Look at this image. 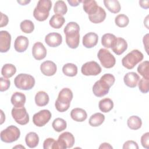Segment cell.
<instances>
[{
  "label": "cell",
  "mask_w": 149,
  "mask_h": 149,
  "mask_svg": "<svg viewBox=\"0 0 149 149\" xmlns=\"http://www.w3.org/2000/svg\"><path fill=\"white\" fill-rule=\"evenodd\" d=\"M80 27L74 22H69L64 28V33L66 36V43L69 47L72 49L77 48L80 41Z\"/></svg>",
  "instance_id": "7a4b0ae2"
},
{
  "label": "cell",
  "mask_w": 149,
  "mask_h": 149,
  "mask_svg": "<svg viewBox=\"0 0 149 149\" xmlns=\"http://www.w3.org/2000/svg\"><path fill=\"white\" fill-rule=\"evenodd\" d=\"M112 51L118 55L122 54L127 48V44L126 41L122 38H116L113 45L111 47Z\"/></svg>",
  "instance_id": "ac0fdd59"
},
{
  "label": "cell",
  "mask_w": 149,
  "mask_h": 149,
  "mask_svg": "<svg viewBox=\"0 0 149 149\" xmlns=\"http://www.w3.org/2000/svg\"><path fill=\"white\" fill-rule=\"evenodd\" d=\"M116 37L115 35L111 33H107L102 36L101 38L102 45L107 48H110L113 45Z\"/></svg>",
  "instance_id": "d6a6232c"
},
{
  "label": "cell",
  "mask_w": 149,
  "mask_h": 149,
  "mask_svg": "<svg viewBox=\"0 0 149 149\" xmlns=\"http://www.w3.org/2000/svg\"><path fill=\"white\" fill-rule=\"evenodd\" d=\"M97 57L100 61L101 64L105 68H111L115 65V58L109 51L107 49H100L97 54Z\"/></svg>",
  "instance_id": "9c48e42d"
},
{
  "label": "cell",
  "mask_w": 149,
  "mask_h": 149,
  "mask_svg": "<svg viewBox=\"0 0 149 149\" xmlns=\"http://www.w3.org/2000/svg\"><path fill=\"white\" fill-rule=\"evenodd\" d=\"M128 127L132 130H137L141 127L142 121L141 118L137 116H132L129 117L127 120Z\"/></svg>",
  "instance_id": "1f68e13d"
},
{
  "label": "cell",
  "mask_w": 149,
  "mask_h": 149,
  "mask_svg": "<svg viewBox=\"0 0 149 149\" xmlns=\"http://www.w3.org/2000/svg\"><path fill=\"white\" fill-rule=\"evenodd\" d=\"M115 22L116 25L118 27H125L128 25L129 19L126 15L124 14H119L116 16Z\"/></svg>",
  "instance_id": "f35d334b"
},
{
  "label": "cell",
  "mask_w": 149,
  "mask_h": 149,
  "mask_svg": "<svg viewBox=\"0 0 149 149\" xmlns=\"http://www.w3.org/2000/svg\"><path fill=\"white\" fill-rule=\"evenodd\" d=\"M26 95L20 92L14 93L10 99L12 104L16 108H20L24 107L26 102Z\"/></svg>",
  "instance_id": "44dd1931"
},
{
  "label": "cell",
  "mask_w": 149,
  "mask_h": 149,
  "mask_svg": "<svg viewBox=\"0 0 149 149\" xmlns=\"http://www.w3.org/2000/svg\"><path fill=\"white\" fill-rule=\"evenodd\" d=\"M148 34H147L143 38V44L146 47V51L147 52H148V50L147 49V48L148 47Z\"/></svg>",
  "instance_id": "c3c4849f"
},
{
  "label": "cell",
  "mask_w": 149,
  "mask_h": 149,
  "mask_svg": "<svg viewBox=\"0 0 149 149\" xmlns=\"http://www.w3.org/2000/svg\"><path fill=\"white\" fill-rule=\"evenodd\" d=\"M20 135V132L18 127L14 125H10L5 129L2 130L0 133L1 140L5 143H10L16 141Z\"/></svg>",
  "instance_id": "52a82bcc"
},
{
  "label": "cell",
  "mask_w": 149,
  "mask_h": 149,
  "mask_svg": "<svg viewBox=\"0 0 149 149\" xmlns=\"http://www.w3.org/2000/svg\"><path fill=\"white\" fill-rule=\"evenodd\" d=\"M98 35L94 32H90L85 34L83 37V45L87 48H91L95 46L98 42Z\"/></svg>",
  "instance_id": "e0dca14e"
},
{
  "label": "cell",
  "mask_w": 149,
  "mask_h": 149,
  "mask_svg": "<svg viewBox=\"0 0 149 149\" xmlns=\"http://www.w3.org/2000/svg\"><path fill=\"white\" fill-rule=\"evenodd\" d=\"M68 2L72 6H77L79 4L82 2V1H77V0H68Z\"/></svg>",
  "instance_id": "7dc6e473"
},
{
  "label": "cell",
  "mask_w": 149,
  "mask_h": 149,
  "mask_svg": "<svg viewBox=\"0 0 149 149\" xmlns=\"http://www.w3.org/2000/svg\"><path fill=\"white\" fill-rule=\"evenodd\" d=\"M51 113L48 109H42L36 113L33 116L34 124L38 127L44 126L47 124L51 118Z\"/></svg>",
  "instance_id": "8fae6325"
},
{
  "label": "cell",
  "mask_w": 149,
  "mask_h": 149,
  "mask_svg": "<svg viewBox=\"0 0 149 149\" xmlns=\"http://www.w3.org/2000/svg\"><path fill=\"white\" fill-rule=\"evenodd\" d=\"M54 11L55 14L64 15L68 11V8L63 1H57L54 5Z\"/></svg>",
  "instance_id": "8d00e7d4"
},
{
  "label": "cell",
  "mask_w": 149,
  "mask_h": 149,
  "mask_svg": "<svg viewBox=\"0 0 149 149\" xmlns=\"http://www.w3.org/2000/svg\"><path fill=\"white\" fill-rule=\"evenodd\" d=\"M99 148H112V147L109 143H104L101 144Z\"/></svg>",
  "instance_id": "681fc988"
},
{
  "label": "cell",
  "mask_w": 149,
  "mask_h": 149,
  "mask_svg": "<svg viewBox=\"0 0 149 149\" xmlns=\"http://www.w3.org/2000/svg\"><path fill=\"white\" fill-rule=\"evenodd\" d=\"M70 116L74 121L83 122L87 119V114L84 109L80 108H76L71 111Z\"/></svg>",
  "instance_id": "7402d4cb"
},
{
  "label": "cell",
  "mask_w": 149,
  "mask_h": 149,
  "mask_svg": "<svg viewBox=\"0 0 149 149\" xmlns=\"http://www.w3.org/2000/svg\"><path fill=\"white\" fill-rule=\"evenodd\" d=\"M11 113L15 122L19 125H26L29 121V114L24 107L20 108L14 107L12 109Z\"/></svg>",
  "instance_id": "30bf717a"
},
{
  "label": "cell",
  "mask_w": 149,
  "mask_h": 149,
  "mask_svg": "<svg viewBox=\"0 0 149 149\" xmlns=\"http://www.w3.org/2000/svg\"><path fill=\"white\" fill-rule=\"evenodd\" d=\"M144 58L143 54L138 49H133L122 59V65L127 69H132L140 62Z\"/></svg>",
  "instance_id": "5b68a950"
},
{
  "label": "cell",
  "mask_w": 149,
  "mask_h": 149,
  "mask_svg": "<svg viewBox=\"0 0 149 149\" xmlns=\"http://www.w3.org/2000/svg\"><path fill=\"white\" fill-rule=\"evenodd\" d=\"M52 126L56 132H61L66 129L67 127V123L63 119L57 118L54 120L52 123Z\"/></svg>",
  "instance_id": "d590c367"
},
{
  "label": "cell",
  "mask_w": 149,
  "mask_h": 149,
  "mask_svg": "<svg viewBox=\"0 0 149 149\" xmlns=\"http://www.w3.org/2000/svg\"><path fill=\"white\" fill-rule=\"evenodd\" d=\"M52 7V2L50 0H40L33 11L34 18L40 22L45 21L49 15Z\"/></svg>",
  "instance_id": "277c9868"
},
{
  "label": "cell",
  "mask_w": 149,
  "mask_h": 149,
  "mask_svg": "<svg viewBox=\"0 0 149 149\" xmlns=\"http://www.w3.org/2000/svg\"><path fill=\"white\" fill-rule=\"evenodd\" d=\"M32 54L36 60H41L47 55V49L40 42H36L32 48Z\"/></svg>",
  "instance_id": "9a60e30c"
},
{
  "label": "cell",
  "mask_w": 149,
  "mask_h": 149,
  "mask_svg": "<svg viewBox=\"0 0 149 149\" xmlns=\"http://www.w3.org/2000/svg\"><path fill=\"white\" fill-rule=\"evenodd\" d=\"M29 46L28 38L23 36H19L17 37L15 41L14 48L18 52H23L25 51Z\"/></svg>",
  "instance_id": "ffe728a7"
},
{
  "label": "cell",
  "mask_w": 149,
  "mask_h": 149,
  "mask_svg": "<svg viewBox=\"0 0 149 149\" xmlns=\"http://www.w3.org/2000/svg\"><path fill=\"white\" fill-rule=\"evenodd\" d=\"M15 86L20 90H31L35 84V79L33 76L29 74H19L14 79Z\"/></svg>",
  "instance_id": "8992f818"
},
{
  "label": "cell",
  "mask_w": 149,
  "mask_h": 149,
  "mask_svg": "<svg viewBox=\"0 0 149 149\" xmlns=\"http://www.w3.org/2000/svg\"><path fill=\"white\" fill-rule=\"evenodd\" d=\"M101 68L95 61H90L83 64L81 68V72L85 76H97L101 72Z\"/></svg>",
  "instance_id": "7c38bea8"
},
{
  "label": "cell",
  "mask_w": 149,
  "mask_h": 149,
  "mask_svg": "<svg viewBox=\"0 0 149 149\" xmlns=\"http://www.w3.org/2000/svg\"><path fill=\"white\" fill-rule=\"evenodd\" d=\"M8 21H9L8 17L6 15L1 12V24H0V27H4V26H6L8 23Z\"/></svg>",
  "instance_id": "f6af8a7d"
},
{
  "label": "cell",
  "mask_w": 149,
  "mask_h": 149,
  "mask_svg": "<svg viewBox=\"0 0 149 149\" xmlns=\"http://www.w3.org/2000/svg\"><path fill=\"white\" fill-rule=\"evenodd\" d=\"M115 78L114 76L110 73L104 74L99 80L97 81L93 87V92L98 97H101L107 94L110 87L114 84Z\"/></svg>",
  "instance_id": "6da1fadb"
},
{
  "label": "cell",
  "mask_w": 149,
  "mask_h": 149,
  "mask_svg": "<svg viewBox=\"0 0 149 149\" xmlns=\"http://www.w3.org/2000/svg\"><path fill=\"white\" fill-rule=\"evenodd\" d=\"M40 70L44 75L51 76L56 73L57 67L54 62L51 61H46L41 64Z\"/></svg>",
  "instance_id": "2e32d148"
},
{
  "label": "cell",
  "mask_w": 149,
  "mask_h": 149,
  "mask_svg": "<svg viewBox=\"0 0 149 149\" xmlns=\"http://www.w3.org/2000/svg\"><path fill=\"white\" fill-rule=\"evenodd\" d=\"M16 72V67L10 63L5 64L1 69V74L5 78H10L12 77Z\"/></svg>",
  "instance_id": "f546056e"
},
{
  "label": "cell",
  "mask_w": 149,
  "mask_h": 149,
  "mask_svg": "<svg viewBox=\"0 0 149 149\" xmlns=\"http://www.w3.org/2000/svg\"><path fill=\"white\" fill-rule=\"evenodd\" d=\"M104 3L107 9L113 13H117L120 10V5L117 0H104Z\"/></svg>",
  "instance_id": "4316f807"
},
{
  "label": "cell",
  "mask_w": 149,
  "mask_h": 149,
  "mask_svg": "<svg viewBox=\"0 0 149 149\" xmlns=\"http://www.w3.org/2000/svg\"><path fill=\"white\" fill-rule=\"evenodd\" d=\"M73 98V93L69 88H63L59 93L57 100L55 101V106L56 110L63 112L67 111Z\"/></svg>",
  "instance_id": "3957f363"
},
{
  "label": "cell",
  "mask_w": 149,
  "mask_h": 149,
  "mask_svg": "<svg viewBox=\"0 0 149 149\" xmlns=\"http://www.w3.org/2000/svg\"><path fill=\"white\" fill-rule=\"evenodd\" d=\"M139 80L140 76L139 74H137V73L134 72L127 73L123 77L125 84L130 88L136 87Z\"/></svg>",
  "instance_id": "d6986e66"
},
{
  "label": "cell",
  "mask_w": 149,
  "mask_h": 149,
  "mask_svg": "<svg viewBox=\"0 0 149 149\" xmlns=\"http://www.w3.org/2000/svg\"><path fill=\"white\" fill-rule=\"evenodd\" d=\"M65 19L64 17L59 14H55L50 19L49 25L54 29H60L64 24Z\"/></svg>",
  "instance_id": "83f0119b"
},
{
  "label": "cell",
  "mask_w": 149,
  "mask_h": 149,
  "mask_svg": "<svg viewBox=\"0 0 149 149\" xmlns=\"http://www.w3.org/2000/svg\"><path fill=\"white\" fill-rule=\"evenodd\" d=\"M98 107L101 111L107 113L109 112L113 108V102L110 98H105L100 101Z\"/></svg>",
  "instance_id": "4dcf8cb0"
},
{
  "label": "cell",
  "mask_w": 149,
  "mask_h": 149,
  "mask_svg": "<svg viewBox=\"0 0 149 149\" xmlns=\"http://www.w3.org/2000/svg\"><path fill=\"white\" fill-rule=\"evenodd\" d=\"M17 2L22 5H25L27 3H29V2H30V1H17Z\"/></svg>",
  "instance_id": "f907efd6"
},
{
  "label": "cell",
  "mask_w": 149,
  "mask_h": 149,
  "mask_svg": "<svg viewBox=\"0 0 149 149\" xmlns=\"http://www.w3.org/2000/svg\"><path fill=\"white\" fill-rule=\"evenodd\" d=\"M140 6L144 9H148L149 7V1H140Z\"/></svg>",
  "instance_id": "bcb514c9"
},
{
  "label": "cell",
  "mask_w": 149,
  "mask_h": 149,
  "mask_svg": "<svg viewBox=\"0 0 149 149\" xmlns=\"http://www.w3.org/2000/svg\"><path fill=\"white\" fill-rule=\"evenodd\" d=\"M139 90L143 93H147L149 91V80L146 79L144 78H141L140 79L139 82Z\"/></svg>",
  "instance_id": "ab89813d"
},
{
  "label": "cell",
  "mask_w": 149,
  "mask_h": 149,
  "mask_svg": "<svg viewBox=\"0 0 149 149\" xmlns=\"http://www.w3.org/2000/svg\"><path fill=\"white\" fill-rule=\"evenodd\" d=\"M49 98L48 94L44 91L37 93L35 96V102L38 107H44L48 104Z\"/></svg>",
  "instance_id": "d4e9b609"
},
{
  "label": "cell",
  "mask_w": 149,
  "mask_h": 149,
  "mask_svg": "<svg viewBox=\"0 0 149 149\" xmlns=\"http://www.w3.org/2000/svg\"><path fill=\"white\" fill-rule=\"evenodd\" d=\"M25 141L29 147L34 148L38 144L39 137L35 132H29L26 136Z\"/></svg>",
  "instance_id": "484cf974"
},
{
  "label": "cell",
  "mask_w": 149,
  "mask_h": 149,
  "mask_svg": "<svg viewBox=\"0 0 149 149\" xmlns=\"http://www.w3.org/2000/svg\"><path fill=\"white\" fill-rule=\"evenodd\" d=\"M62 72L63 74L67 76L73 77L77 73V67L73 63H68L63 65L62 68Z\"/></svg>",
  "instance_id": "836d02e7"
},
{
  "label": "cell",
  "mask_w": 149,
  "mask_h": 149,
  "mask_svg": "<svg viewBox=\"0 0 149 149\" xmlns=\"http://www.w3.org/2000/svg\"><path fill=\"white\" fill-rule=\"evenodd\" d=\"M141 143L142 146L147 149L149 148V133L147 132L142 135L141 137Z\"/></svg>",
  "instance_id": "7bdbcfd3"
},
{
  "label": "cell",
  "mask_w": 149,
  "mask_h": 149,
  "mask_svg": "<svg viewBox=\"0 0 149 149\" xmlns=\"http://www.w3.org/2000/svg\"><path fill=\"white\" fill-rule=\"evenodd\" d=\"M123 149H127V148H133V149H138L139 146L136 142L133 141V140H129L126 141L123 146Z\"/></svg>",
  "instance_id": "ee69618b"
},
{
  "label": "cell",
  "mask_w": 149,
  "mask_h": 149,
  "mask_svg": "<svg viewBox=\"0 0 149 149\" xmlns=\"http://www.w3.org/2000/svg\"><path fill=\"white\" fill-rule=\"evenodd\" d=\"M82 2L84 10L88 15L95 13L99 7L97 2L94 0H84Z\"/></svg>",
  "instance_id": "cb8c5ba5"
},
{
  "label": "cell",
  "mask_w": 149,
  "mask_h": 149,
  "mask_svg": "<svg viewBox=\"0 0 149 149\" xmlns=\"http://www.w3.org/2000/svg\"><path fill=\"white\" fill-rule=\"evenodd\" d=\"M11 42V36L7 31L2 30L0 31V51L2 53L6 52L10 49Z\"/></svg>",
  "instance_id": "4fadbf2b"
},
{
  "label": "cell",
  "mask_w": 149,
  "mask_h": 149,
  "mask_svg": "<svg viewBox=\"0 0 149 149\" xmlns=\"http://www.w3.org/2000/svg\"><path fill=\"white\" fill-rule=\"evenodd\" d=\"M105 120V116L100 112H97L92 115L89 119V124L93 127H97L100 126Z\"/></svg>",
  "instance_id": "f1b7e54d"
},
{
  "label": "cell",
  "mask_w": 149,
  "mask_h": 149,
  "mask_svg": "<svg viewBox=\"0 0 149 149\" xmlns=\"http://www.w3.org/2000/svg\"><path fill=\"white\" fill-rule=\"evenodd\" d=\"M21 30L24 33H31L34 29V23L30 20H24L20 24Z\"/></svg>",
  "instance_id": "74e56055"
},
{
  "label": "cell",
  "mask_w": 149,
  "mask_h": 149,
  "mask_svg": "<svg viewBox=\"0 0 149 149\" xmlns=\"http://www.w3.org/2000/svg\"><path fill=\"white\" fill-rule=\"evenodd\" d=\"M74 144V137L73 135L68 132H65L59 135L58 139L56 141L54 149L69 148Z\"/></svg>",
  "instance_id": "ba28073f"
},
{
  "label": "cell",
  "mask_w": 149,
  "mask_h": 149,
  "mask_svg": "<svg viewBox=\"0 0 149 149\" xmlns=\"http://www.w3.org/2000/svg\"><path fill=\"white\" fill-rule=\"evenodd\" d=\"M10 82L9 79L5 77H0V91H5L9 88Z\"/></svg>",
  "instance_id": "60d3db41"
},
{
  "label": "cell",
  "mask_w": 149,
  "mask_h": 149,
  "mask_svg": "<svg viewBox=\"0 0 149 149\" xmlns=\"http://www.w3.org/2000/svg\"><path fill=\"white\" fill-rule=\"evenodd\" d=\"M56 140L52 138H48L43 143V148L44 149H54Z\"/></svg>",
  "instance_id": "b9f144b4"
},
{
  "label": "cell",
  "mask_w": 149,
  "mask_h": 149,
  "mask_svg": "<svg viewBox=\"0 0 149 149\" xmlns=\"http://www.w3.org/2000/svg\"><path fill=\"white\" fill-rule=\"evenodd\" d=\"M137 72L143 78L149 80V62L145 61L141 62L137 67Z\"/></svg>",
  "instance_id": "e575fe53"
},
{
  "label": "cell",
  "mask_w": 149,
  "mask_h": 149,
  "mask_svg": "<svg viewBox=\"0 0 149 149\" xmlns=\"http://www.w3.org/2000/svg\"><path fill=\"white\" fill-rule=\"evenodd\" d=\"M24 148V149H25V147H24V146H21V145H20V146H16L14 147L13 148Z\"/></svg>",
  "instance_id": "816d5d0a"
},
{
  "label": "cell",
  "mask_w": 149,
  "mask_h": 149,
  "mask_svg": "<svg viewBox=\"0 0 149 149\" xmlns=\"http://www.w3.org/2000/svg\"><path fill=\"white\" fill-rule=\"evenodd\" d=\"M106 17V12L105 10L99 6L97 12L91 15H88V19L93 23H100L102 22Z\"/></svg>",
  "instance_id": "603a6c76"
},
{
  "label": "cell",
  "mask_w": 149,
  "mask_h": 149,
  "mask_svg": "<svg viewBox=\"0 0 149 149\" xmlns=\"http://www.w3.org/2000/svg\"><path fill=\"white\" fill-rule=\"evenodd\" d=\"M45 43L51 47H56L62 42V36L58 33L53 32L48 34L45 37Z\"/></svg>",
  "instance_id": "5bb4252c"
}]
</instances>
